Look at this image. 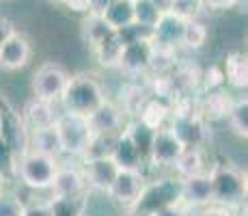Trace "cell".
Instances as JSON below:
<instances>
[{"label":"cell","mask_w":248,"mask_h":216,"mask_svg":"<svg viewBox=\"0 0 248 216\" xmlns=\"http://www.w3.org/2000/svg\"><path fill=\"white\" fill-rule=\"evenodd\" d=\"M214 203L212 177L207 173L181 180V205L184 208H205Z\"/></svg>","instance_id":"obj_13"},{"label":"cell","mask_w":248,"mask_h":216,"mask_svg":"<svg viewBox=\"0 0 248 216\" xmlns=\"http://www.w3.org/2000/svg\"><path fill=\"white\" fill-rule=\"evenodd\" d=\"M104 20L112 31H121V28L134 24V9H132V0H114L110 7L104 13Z\"/></svg>","instance_id":"obj_26"},{"label":"cell","mask_w":248,"mask_h":216,"mask_svg":"<svg viewBox=\"0 0 248 216\" xmlns=\"http://www.w3.org/2000/svg\"><path fill=\"white\" fill-rule=\"evenodd\" d=\"M205 41H207V26H205L199 17L197 20H186L181 46L190 48V50H199V48H203Z\"/></svg>","instance_id":"obj_33"},{"label":"cell","mask_w":248,"mask_h":216,"mask_svg":"<svg viewBox=\"0 0 248 216\" xmlns=\"http://www.w3.org/2000/svg\"><path fill=\"white\" fill-rule=\"evenodd\" d=\"M69 80V74L63 65L47 61L32 74V91H35L37 100L56 104L63 95V89Z\"/></svg>","instance_id":"obj_6"},{"label":"cell","mask_w":248,"mask_h":216,"mask_svg":"<svg viewBox=\"0 0 248 216\" xmlns=\"http://www.w3.org/2000/svg\"><path fill=\"white\" fill-rule=\"evenodd\" d=\"M123 132H125L127 136H130V141L134 143L138 150H140V153L145 156V160H147V153H149L151 138H154V130H149V128L145 126V123H140L138 119H134V121L125 123Z\"/></svg>","instance_id":"obj_30"},{"label":"cell","mask_w":248,"mask_h":216,"mask_svg":"<svg viewBox=\"0 0 248 216\" xmlns=\"http://www.w3.org/2000/svg\"><path fill=\"white\" fill-rule=\"evenodd\" d=\"M0 138L17 158L28 151V130L22 121V115L7 106H0Z\"/></svg>","instance_id":"obj_11"},{"label":"cell","mask_w":248,"mask_h":216,"mask_svg":"<svg viewBox=\"0 0 248 216\" xmlns=\"http://www.w3.org/2000/svg\"><path fill=\"white\" fill-rule=\"evenodd\" d=\"M170 205H181V180L179 177H160L155 182H145L140 195L132 210L140 216H154L155 212Z\"/></svg>","instance_id":"obj_2"},{"label":"cell","mask_w":248,"mask_h":216,"mask_svg":"<svg viewBox=\"0 0 248 216\" xmlns=\"http://www.w3.org/2000/svg\"><path fill=\"white\" fill-rule=\"evenodd\" d=\"M4 184H7V180H4V177L0 175V190H4Z\"/></svg>","instance_id":"obj_45"},{"label":"cell","mask_w":248,"mask_h":216,"mask_svg":"<svg viewBox=\"0 0 248 216\" xmlns=\"http://www.w3.org/2000/svg\"><path fill=\"white\" fill-rule=\"evenodd\" d=\"M227 119H229V126H231V130L237 136H242V138L248 136V102H246V98H240L231 104V110H229Z\"/></svg>","instance_id":"obj_29"},{"label":"cell","mask_w":248,"mask_h":216,"mask_svg":"<svg viewBox=\"0 0 248 216\" xmlns=\"http://www.w3.org/2000/svg\"><path fill=\"white\" fill-rule=\"evenodd\" d=\"M123 216H140V214H134V212H125Z\"/></svg>","instance_id":"obj_46"},{"label":"cell","mask_w":248,"mask_h":216,"mask_svg":"<svg viewBox=\"0 0 248 216\" xmlns=\"http://www.w3.org/2000/svg\"><path fill=\"white\" fill-rule=\"evenodd\" d=\"M54 130L59 134L61 150H63V153H67V156H82L91 136H93L89 119L82 117V115L61 113L54 123Z\"/></svg>","instance_id":"obj_5"},{"label":"cell","mask_w":248,"mask_h":216,"mask_svg":"<svg viewBox=\"0 0 248 216\" xmlns=\"http://www.w3.org/2000/svg\"><path fill=\"white\" fill-rule=\"evenodd\" d=\"M184 151L181 141L173 134V130L169 126L160 128L154 132L149 145V153H147V162L155 169H166V166H173L175 160L179 158V153Z\"/></svg>","instance_id":"obj_7"},{"label":"cell","mask_w":248,"mask_h":216,"mask_svg":"<svg viewBox=\"0 0 248 216\" xmlns=\"http://www.w3.org/2000/svg\"><path fill=\"white\" fill-rule=\"evenodd\" d=\"M154 216H188V210L184 205H170V208H164L160 212H155Z\"/></svg>","instance_id":"obj_42"},{"label":"cell","mask_w":248,"mask_h":216,"mask_svg":"<svg viewBox=\"0 0 248 216\" xmlns=\"http://www.w3.org/2000/svg\"><path fill=\"white\" fill-rule=\"evenodd\" d=\"M24 205L17 195L0 190V216H24Z\"/></svg>","instance_id":"obj_36"},{"label":"cell","mask_w":248,"mask_h":216,"mask_svg":"<svg viewBox=\"0 0 248 216\" xmlns=\"http://www.w3.org/2000/svg\"><path fill=\"white\" fill-rule=\"evenodd\" d=\"M184 28H186V20L175 13H162L160 20L155 22V26L151 28L149 37L155 46L162 48H173L177 50L181 46V39H184Z\"/></svg>","instance_id":"obj_14"},{"label":"cell","mask_w":248,"mask_h":216,"mask_svg":"<svg viewBox=\"0 0 248 216\" xmlns=\"http://www.w3.org/2000/svg\"><path fill=\"white\" fill-rule=\"evenodd\" d=\"M227 83L235 89H246L248 84V61L242 52H231L225 61V74Z\"/></svg>","instance_id":"obj_24"},{"label":"cell","mask_w":248,"mask_h":216,"mask_svg":"<svg viewBox=\"0 0 248 216\" xmlns=\"http://www.w3.org/2000/svg\"><path fill=\"white\" fill-rule=\"evenodd\" d=\"M138 121L145 123L149 130H160L164 126H169V119H170V106L162 100H155V98H149L145 102V106L140 108L138 113Z\"/></svg>","instance_id":"obj_22"},{"label":"cell","mask_w":248,"mask_h":216,"mask_svg":"<svg viewBox=\"0 0 248 216\" xmlns=\"http://www.w3.org/2000/svg\"><path fill=\"white\" fill-rule=\"evenodd\" d=\"M177 67V50L173 48H162L154 43V54H151V63L149 69L155 76H166Z\"/></svg>","instance_id":"obj_28"},{"label":"cell","mask_w":248,"mask_h":216,"mask_svg":"<svg viewBox=\"0 0 248 216\" xmlns=\"http://www.w3.org/2000/svg\"><path fill=\"white\" fill-rule=\"evenodd\" d=\"M205 9H214V11H225L237 4V0H203Z\"/></svg>","instance_id":"obj_41"},{"label":"cell","mask_w":248,"mask_h":216,"mask_svg":"<svg viewBox=\"0 0 248 216\" xmlns=\"http://www.w3.org/2000/svg\"><path fill=\"white\" fill-rule=\"evenodd\" d=\"M16 33V26H13L11 20H7V17H0V48H2V43L9 39V37Z\"/></svg>","instance_id":"obj_40"},{"label":"cell","mask_w":248,"mask_h":216,"mask_svg":"<svg viewBox=\"0 0 248 216\" xmlns=\"http://www.w3.org/2000/svg\"><path fill=\"white\" fill-rule=\"evenodd\" d=\"M110 33H114L110 26H108V22L104 20L102 16H93V13H89L87 17H84L82 22V37L84 41L89 43L91 48H95L99 41H104Z\"/></svg>","instance_id":"obj_27"},{"label":"cell","mask_w":248,"mask_h":216,"mask_svg":"<svg viewBox=\"0 0 248 216\" xmlns=\"http://www.w3.org/2000/svg\"><path fill=\"white\" fill-rule=\"evenodd\" d=\"M61 110L56 108V104L44 102V100H32L26 104L22 115V121L26 126L28 132H35V130H46V128H54L56 119H59Z\"/></svg>","instance_id":"obj_17"},{"label":"cell","mask_w":248,"mask_h":216,"mask_svg":"<svg viewBox=\"0 0 248 216\" xmlns=\"http://www.w3.org/2000/svg\"><path fill=\"white\" fill-rule=\"evenodd\" d=\"M132 9H134V24L147 28V31H151L162 16L151 0H132Z\"/></svg>","instance_id":"obj_32"},{"label":"cell","mask_w":248,"mask_h":216,"mask_svg":"<svg viewBox=\"0 0 248 216\" xmlns=\"http://www.w3.org/2000/svg\"><path fill=\"white\" fill-rule=\"evenodd\" d=\"M28 151H37V153H44V156H50V158L59 160L63 150H61V141H59L56 130L46 128V130L28 132Z\"/></svg>","instance_id":"obj_21"},{"label":"cell","mask_w":248,"mask_h":216,"mask_svg":"<svg viewBox=\"0 0 248 216\" xmlns=\"http://www.w3.org/2000/svg\"><path fill=\"white\" fill-rule=\"evenodd\" d=\"M205 2L203 0H173L170 2V13L184 17V20H197L203 13Z\"/></svg>","instance_id":"obj_34"},{"label":"cell","mask_w":248,"mask_h":216,"mask_svg":"<svg viewBox=\"0 0 248 216\" xmlns=\"http://www.w3.org/2000/svg\"><path fill=\"white\" fill-rule=\"evenodd\" d=\"M145 182L147 180H145V175H142V171H123L121 169L117 173V177H114V182L110 184L106 195L114 205H119V208H123L127 212V210H132V205L136 203Z\"/></svg>","instance_id":"obj_9"},{"label":"cell","mask_w":248,"mask_h":216,"mask_svg":"<svg viewBox=\"0 0 248 216\" xmlns=\"http://www.w3.org/2000/svg\"><path fill=\"white\" fill-rule=\"evenodd\" d=\"M121 50H123V43L119 39L117 31L110 33L104 41H99L97 46L93 48L95 52V59L102 67H117L119 65V56H121Z\"/></svg>","instance_id":"obj_25"},{"label":"cell","mask_w":248,"mask_h":216,"mask_svg":"<svg viewBox=\"0 0 248 216\" xmlns=\"http://www.w3.org/2000/svg\"><path fill=\"white\" fill-rule=\"evenodd\" d=\"M121 134V132H119ZM119 134H93L84 150L82 158L84 160H91V158H104V156H110L112 147H114V141H117Z\"/></svg>","instance_id":"obj_31"},{"label":"cell","mask_w":248,"mask_h":216,"mask_svg":"<svg viewBox=\"0 0 248 216\" xmlns=\"http://www.w3.org/2000/svg\"><path fill=\"white\" fill-rule=\"evenodd\" d=\"M82 171H84V177H87V186L93 193H108V188H110V184L121 169L114 165L110 156H104V158L84 160Z\"/></svg>","instance_id":"obj_12"},{"label":"cell","mask_w":248,"mask_h":216,"mask_svg":"<svg viewBox=\"0 0 248 216\" xmlns=\"http://www.w3.org/2000/svg\"><path fill=\"white\" fill-rule=\"evenodd\" d=\"M54 2H59V4H63V2H65V0H54Z\"/></svg>","instance_id":"obj_47"},{"label":"cell","mask_w":248,"mask_h":216,"mask_svg":"<svg viewBox=\"0 0 248 216\" xmlns=\"http://www.w3.org/2000/svg\"><path fill=\"white\" fill-rule=\"evenodd\" d=\"M151 54H154V41H151V37L130 41L123 46L117 67L127 76H142L149 71Z\"/></svg>","instance_id":"obj_10"},{"label":"cell","mask_w":248,"mask_h":216,"mask_svg":"<svg viewBox=\"0 0 248 216\" xmlns=\"http://www.w3.org/2000/svg\"><path fill=\"white\" fill-rule=\"evenodd\" d=\"M31 41L20 33H13L0 48V67L2 69H22L24 65L31 61Z\"/></svg>","instance_id":"obj_18"},{"label":"cell","mask_w":248,"mask_h":216,"mask_svg":"<svg viewBox=\"0 0 248 216\" xmlns=\"http://www.w3.org/2000/svg\"><path fill=\"white\" fill-rule=\"evenodd\" d=\"M212 177V193L214 203L220 208H237L246 199V180L237 169L227 165H218L209 171Z\"/></svg>","instance_id":"obj_3"},{"label":"cell","mask_w":248,"mask_h":216,"mask_svg":"<svg viewBox=\"0 0 248 216\" xmlns=\"http://www.w3.org/2000/svg\"><path fill=\"white\" fill-rule=\"evenodd\" d=\"M175 173H177L179 180H188V177L201 175L205 171V158L201 147H184V151L179 153V158L173 165Z\"/></svg>","instance_id":"obj_20"},{"label":"cell","mask_w":248,"mask_h":216,"mask_svg":"<svg viewBox=\"0 0 248 216\" xmlns=\"http://www.w3.org/2000/svg\"><path fill=\"white\" fill-rule=\"evenodd\" d=\"M47 190L52 193V199H82L89 193L84 171L80 166L59 165L52 186Z\"/></svg>","instance_id":"obj_8"},{"label":"cell","mask_w":248,"mask_h":216,"mask_svg":"<svg viewBox=\"0 0 248 216\" xmlns=\"http://www.w3.org/2000/svg\"><path fill=\"white\" fill-rule=\"evenodd\" d=\"M231 104H233V100L229 98V93H225L222 89L205 91V95H201V98L197 100V115L205 123L220 121V119H227L229 110H231Z\"/></svg>","instance_id":"obj_16"},{"label":"cell","mask_w":248,"mask_h":216,"mask_svg":"<svg viewBox=\"0 0 248 216\" xmlns=\"http://www.w3.org/2000/svg\"><path fill=\"white\" fill-rule=\"evenodd\" d=\"M16 165H17V156L11 151V147L0 138V175L7 180L9 175H16Z\"/></svg>","instance_id":"obj_37"},{"label":"cell","mask_w":248,"mask_h":216,"mask_svg":"<svg viewBox=\"0 0 248 216\" xmlns=\"http://www.w3.org/2000/svg\"><path fill=\"white\" fill-rule=\"evenodd\" d=\"M110 158L114 160V165L123 171H142L145 166V156L140 153V150L130 141L125 132H121L114 141V147L110 151Z\"/></svg>","instance_id":"obj_19"},{"label":"cell","mask_w":248,"mask_h":216,"mask_svg":"<svg viewBox=\"0 0 248 216\" xmlns=\"http://www.w3.org/2000/svg\"><path fill=\"white\" fill-rule=\"evenodd\" d=\"M149 89L147 86H140L136 83L132 84H125L121 91V113L125 115V117H138V113H140V108L145 106V102L149 100Z\"/></svg>","instance_id":"obj_23"},{"label":"cell","mask_w":248,"mask_h":216,"mask_svg":"<svg viewBox=\"0 0 248 216\" xmlns=\"http://www.w3.org/2000/svg\"><path fill=\"white\" fill-rule=\"evenodd\" d=\"M87 119L93 134H119L125 128V115L121 113L117 104L108 102V100L99 104Z\"/></svg>","instance_id":"obj_15"},{"label":"cell","mask_w":248,"mask_h":216,"mask_svg":"<svg viewBox=\"0 0 248 216\" xmlns=\"http://www.w3.org/2000/svg\"><path fill=\"white\" fill-rule=\"evenodd\" d=\"M114 0H89V13H93V16H104L106 13V9L110 7Z\"/></svg>","instance_id":"obj_39"},{"label":"cell","mask_w":248,"mask_h":216,"mask_svg":"<svg viewBox=\"0 0 248 216\" xmlns=\"http://www.w3.org/2000/svg\"><path fill=\"white\" fill-rule=\"evenodd\" d=\"M65 7L76 13H87L89 11V0H65Z\"/></svg>","instance_id":"obj_43"},{"label":"cell","mask_w":248,"mask_h":216,"mask_svg":"<svg viewBox=\"0 0 248 216\" xmlns=\"http://www.w3.org/2000/svg\"><path fill=\"white\" fill-rule=\"evenodd\" d=\"M54 216H84V197L82 199H50Z\"/></svg>","instance_id":"obj_35"},{"label":"cell","mask_w":248,"mask_h":216,"mask_svg":"<svg viewBox=\"0 0 248 216\" xmlns=\"http://www.w3.org/2000/svg\"><path fill=\"white\" fill-rule=\"evenodd\" d=\"M151 2H154V7L158 9L160 13H169L170 11V2H173V0H151Z\"/></svg>","instance_id":"obj_44"},{"label":"cell","mask_w":248,"mask_h":216,"mask_svg":"<svg viewBox=\"0 0 248 216\" xmlns=\"http://www.w3.org/2000/svg\"><path fill=\"white\" fill-rule=\"evenodd\" d=\"M104 102H106L104 86L91 74L69 76L67 84H65V89H63V95H61V100H59L61 113L82 115V117H89V115Z\"/></svg>","instance_id":"obj_1"},{"label":"cell","mask_w":248,"mask_h":216,"mask_svg":"<svg viewBox=\"0 0 248 216\" xmlns=\"http://www.w3.org/2000/svg\"><path fill=\"white\" fill-rule=\"evenodd\" d=\"M61 162L56 158L44 156L37 151H26L17 158L16 165V177H20L24 186L32 190H47L52 186V180L56 175Z\"/></svg>","instance_id":"obj_4"},{"label":"cell","mask_w":248,"mask_h":216,"mask_svg":"<svg viewBox=\"0 0 248 216\" xmlns=\"http://www.w3.org/2000/svg\"><path fill=\"white\" fill-rule=\"evenodd\" d=\"M24 216H54V214H52L50 201H35V203L24 205Z\"/></svg>","instance_id":"obj_38"}]
</instances>
